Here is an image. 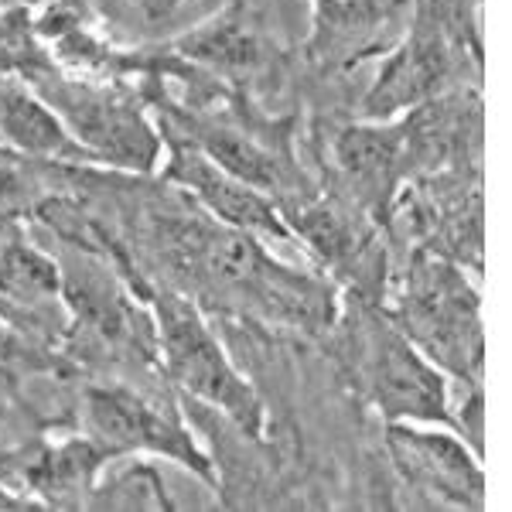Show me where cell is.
I'll list each match as a JSON object with an SVG mask.
<instances>
[{"mask_svg":"<svg viewBox=\"0 0 512 512\" xmlns=\"http://www.w3.org/2000/svg\"><path fill=\"white\" fill-rule=\"evenodd\" d=\"M332 168L342 198L373 222H390L407 164V127L400 120H359L332 137Z\"/></svg>","mask_w":512,"mask_h":512,"instance_id":"30bf717a","label":"cell"},{"mask_svg":"<svg viewBox=\"0 0 512 512\" xmlns=\"http://www.w3.org/2000/svg\"><path fill=\"white\" fill-rule=\"evenodd\" d=\"M11 424H14V407L7 403V396L0 393V431H11Z\"/></svg>","mask_w":512,"mask_h":512,"instance_id":"e0dca14e","label":"cell"},{"mask_svg":"<svg viewBox=\"0 0 512 512\" xmlns=\"http://www.w3.org/2000/svg\"><path fill=\"white\" fill-rule=\"evenodd\" d=\"M113 454L89 434L24 437L0 448V478L21 489L38 509H89L96 506L99 475Z\"/></svg>","mask_w":512,"mask_h":512,"instance_id":"52a82bcc","label":"cell"},{"mask_svg":"<svg viewBox=\"0 0 512 512\" xmlns=\"http://www.w3.org/2000/svg\"><path fill=\"white\" fill-rule=\"evenodd\" d=\"M403 14L407 0H311V31L301 59L318 72L352 69L393 45V28Z\"/></svg>","mask_w":512,"mask_h":512,"instance_id":"7c38bea8","label":"cell"},{"mask_svg":"<svg viewBox=\"0 0 512 512\" xmlns=\"http://www.w3.org/2000/svg\"><path fill=\"white\" fill-rule=\"evenodd\" d=\"M76 427L103 444L113 458L123 454H154L168 458L178 468L202 478L212 492L222 489L219 465L198 444L192 427L175 407L161 403L158 396L134 390L117 379H89L76 396Z\"/></svg>","mask_w":512,"mask_h":512,"instance_id":"5b68a950","label":"cell"},{"mask_svg":"<svg viewBox=\"0 0 512 512\" xmlns=\"http://www.w3.org/2000/svg\"><path fill=\"white\" fill-rule=\"evenodd\" d=\"M468 69L482 72V55L434 24L407 18V31L386 48L373 86L359 103L362 120H400L417 106L465 86Z\"/></svg>","mask_w":512,"mask_h":512,"instance_id":"8992f818","label":"cell"},{"mask_svg":"<svg viewBox=\"0 0 512 512\" xmlns=\"http://www.w3.org/2000/svg\"><path fill=\"white\" fill-rule=\"evenodd\" d=\"M164 48L205 76L243 89V93H250V82L267 76L280 59L277 45H270L260 24L253 21L246 0H229L209 21L164 41Z\"/></svg>","mask_w":512,"mask_h":512,"instance_id":"8fae6325","label":"cell"},{"mask_svg":"<svg viewBox=\"0 0 512 512\" xmlns=\"http://www.w3.org/2000/svg\"><path fill=\"white\" fill-rule=\"evenodd\" d=\"M335 359L345 379L386 424H441L454 431L448 376L396 328L379 301L338 297Z\"/></svg>","mask_w":512,"mask_h":512,"instance_id":"6da1fadb","label":"cell"},{"mask_svg":"<svg viewBox=\"0 0 512 512\" xmlns=\"http://www.w3.org/2000/svg\"><path fill=\"white\" fill-rule=\"evenodd\" d=\"M18 72L52 106L93 168L123 171V175L161 171L164 134L134 82L65 72L48 62L41 48Z\"/></svg>","mask_w":512,"mask_h":512,"instance_id":"3957f363","label":"cell"},{"mask_svg":"<svg viewBox=\"0 0 512 512\" xmlns=\"http://www.w3.org/2000/svg\"><path fill=\"white\" fill-rule=\"evenodd\" d=\"M161 175L171 188L188 195L205 216H212L222 226L250 233L267 246H297L274 198L253 188L250 181L236 178L233 171L219 168L185 140L164 137Z\"/></svg>","mask_w":512,"mask_h":512,"instance_id":"ba28073f","label":"cell"},{"mask_svg":"<svg viewBox=\"0 0 512 512\" xmlns=\"http://www.w3.org/2000/svg\"><path fill=\"white\" fill-rule=\"evenodd\" d=\"M403 335L448 379L482 386L485 338L478 291L465 270L441 253H417L393 304H383Z\"/></svg>","mask_w":512,"mask_h":512,"instance_id":"277c9868","label":"cell"},{"mask_svg":"<svg viewBox=\"0 0 512 512\" xmlns=\"http://www.w3.org/2000/svg\"><path fill=\"white\" fill-rule=\"evenodd\" d=\"M134 291L154 318L161 373L188 400L219 414L250 444L270 441V420L250 376L239 373L233 355L222 345L212 321L198 308L195 297L140 270Z\"/></svg>","mask_w":512,"mask_h":512,"instance_id":"7a4b0ae2","label":"cell"},{"mask_svg":"<svg viewBox=\"0 0 512 512\" xmlns=\"http://www.w3.org/2000/svg\"><path fill=\"white\" fill-rule=\"evenodd\" d=\"M72 362L65 359L59 345L31 335L14 318L0 311V379L4 383H21L35 376H65Z\"/></svg>","mask_w":512,"mask_h":512,"instance_id":"5bb4252c","label":"cell"},{"mask_svg":"<svg viewBox=\"0 0 512 512\" xmlns=\"http://www.w3.org/2000/svg\"><path fill=\"white\" fill-rule=\"evenodd\" d=\"M185 0H137V7L144 11L147 21H161V18H171Z\"/></svg>","mask_w":512,"mask_h":512,"instance_id":"2e32d148","label":"cell"},{"mask_svg":"<svg viewBox=\"0 0 512 512\" xmlns=\"http://www.w3.org/2000/svg\"><path fill=\"white\" fill-rule=\"evenodd\" d=\"M7 7H24V11H52V7H65V11L93 14L99 0H4Z\"/></svg>","mask_w":512,"mask_h":512,"instance_id":"9a60e30c","label":"cell"},{"mask_svg":"<svg viewBox=\"0 0 512 512\" xmlns=\"http://www.w3.org/2000/svg\"><path fill=\"white\" fill-rule=\"evenodd\" d=\"M0 144L31 161L93 168L65 123L18 69H0Z\"/></svg>","mask_w":512,"mask_h":512,"instance_id":"4fadbf2b","label":"cell"},{"mask_svg":"<svg viewBox=\"0 0 512 512\" xmlns=\"http://www.w3.org/2000/svg\"><path fill=\"white\" fill-rule=\"evenodd\" d=\"M386 451L414 492L451 509H485L482 454L441 424H386Z\"/></svg>","mask_w":512,"mask_h":512,"instance_id":"9c48e42d","label":"cell"}]
</instances>
